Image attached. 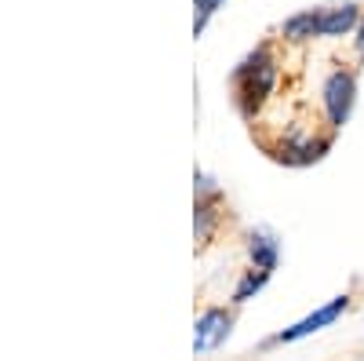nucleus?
Segmentation results:
<instances>
[{"label": "nucleus", "mask_w": 364, "mask_h": 361, "mask_svg": "<svg viewBox=\"0 0 364 361\" xmlns=\"http://www.w3.org/2000/svg\"><path fill=\"white\" fill-rule=\"evenodd\" d=\"M233 333V314L223 307H211L193 325V354H215Z\"/></svg>", "instance_id": "39448f33"}, {"label": "nucleus", "mask_w": 364, "mask_h": 361, "mask_svg": "<svg viewBox=\"0 0 364 361\" xmlns=\"http://www.w3.org/2000/svg\"><path fill=\"white\" fill-rule=\"evenodd\" d=\"M219 204H223V190H204V194H197L193 230H197V241H200V245L211 237V230H215V223H219Z\"/></svg>", "instance_id": "1a4fd4ad"}, {"label": "nucleus", "mask_w": 364, "mask_h": 361, "mask_svg": "<svg viewBox=\"0 0 364 361\" xmlns=\"http://www.w3.org/2000/svg\"><path fill=\"white\" fill-rule=\"evenodd\" d=\"M248 259H252V266H262L273 274V270L281 266V237L266 226L252 230L248 234Z\"/></svg>", "instance_id": "0eeeda50"}, {"label": "nucleus", "mask_w": 364, "mask_h": 361, "mask_svg": "<svg viewBox=\"0 0 364 361\" xmlns=\"http://www.w3.org/2000/svg\"><path fill=\"white\" fill-rule=\"evenodd\" d=\"M269 278H273L269 270H262V266H248L245 274L237 278V285H233V295H230V299H233L237 307H240V303H248V299H255V295L269 285Z\"/></svg>", "instance_id": "9d476101"}, {"label": "nucleus", "mask_w": 364, "mask_h": 361, "mask_svg": "<svg viewBox=\"0 0 364 361\" xmlns=\"http://www.w3.org/2000/svg\"><path fill=\"white\" fill-rule=\"evenodd\" d=\"M230 88H233L237 113L245 117V120H252V117L262 110V103L273 95V88H277V55H273V48H269V44L252 48V51L233 66Z\"/></svg>", "instance_id": "f257e3e1"}, {"label": "nucleus", "mask_w": 364, "mask_h": 361, "mask_svg": "<svg viewBox=\"0 0 364 361\" xmlns=\"http://www.w3.org/2000/svg\"><path fill=\"white\" fill-rule=\"evenodd\" d=\"M328 150H331V135H288L277 146H269V154L284 168H310L328 157Z\"/></svg>", "instance_id": "20e7f679"}, {"label": "nucleus", "mask_w": 364, "mask_h": 361, "mask_svg": "<svg viewBox=\"0 0 364 361\" xmlns=\"http://www.w3.org/2000/svg\"><path fill=\"white\" fill-rule=\"evenodd\" d=\"M346 310H350V292L331 295L328 303H324V307H317L314 314H306L302 321H295V325L281 328V333H273V336L262 343V350H269V347H288V343H299V340H306V336L321 333V328H331V325H336Z\"/></svg>", "instance_id": "7ed1b4c3"}, {"label": "nucleus", "mask_w": 364, "mask_h": 361, "mask_svg": "<svg viewBox=\"0 0 364 361\" xmlns=\"http://www.w3.org/2000/svg\"><path fill=\"white\" fill-rule=\"evenodd\" d=\"M321 106H324V117H328V128L331 132H343L353 117V106H357V73L353 70H331L321 84Z\"/></svg>", "instance_id": "f03ea898"}, {"label": "nucleus", "mask_w": 364, "mask_h": 361, "mask_svg": "<svg viewBox=\"0 0 364 361\" xmlns=\"http://www.w3.org/2000/svg\"><path fill=\"white\" fill-rule=\"evenodd\" d=\"M353 51H357V58H364V15H360V22L353 29Z\"/></svg>", "instance_id": "f8f14e48"}, {"label": "nucleus", "mask_w": 364, "mask_h": 361, "mask_svg": "<svg viewBox=\"0 0 364 361\" xmlns=\"http://www.w3.org/2000/svg\"><path fill=\"white\" fill-rule=\"evenodd\" d=\"M360 8L353 0H343V4L321 8V41H336V37H353V29L360 22Z\"/></svg>", "instance_id": "423d86ee"}, {"label": "nucleus", "mask_w": 364, "mask_h": 361, "mask_svg": "<svg viewBox=\"0 0 364 361\" xmlns=\"http://www.w3.org/2000/svg\"><path fill=\"white\" fill-rule=\"evenodd\" d=\"M281 37L288 44H310L321 41V8H306V11H295L281 22Z\"/></svg>", "instance_id": "6e6552de"}, {"label": "nucleus", "mask_w": 364, "mask_h": 361, "mask_svg": "<svg viewBox=\"0 0 364 361\" xmlns=\"http://www.w3.org/2000/svg\"><path fill=\"white\" fill-rule=\"evenodd\" d=\"M226 4V0H193V37H200L208 22L215 19V11Z\"/></svg>", "instance_id": "9b49d317"}]
</instances>
